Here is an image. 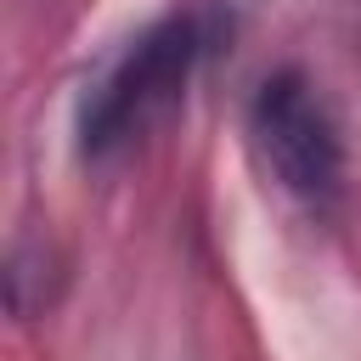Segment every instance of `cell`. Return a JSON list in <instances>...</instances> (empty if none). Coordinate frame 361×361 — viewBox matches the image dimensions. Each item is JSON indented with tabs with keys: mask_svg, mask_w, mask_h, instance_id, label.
Listing matches in <instances>:
<instances>
[{
	"mask_svg": "<svg viewBox=\"0 0 361 361\" xmlns=\"http://www.w3.org/2000/svg\"><path fill=\"white\" fill-rule=\"evenodd\" d=\"M248 130H254V147H259L271 180L288 197H299L305 209H327L344 192L338 124H333L327 102L316 96V85L299 68H282L254 90Z\"/></svg>",
	"mask_w": 361,
	"mask_h": 361,
	"instance_id": "1",
	"label": "cell"
},
{
	"mask_svg": "<svg viewBox=\"0 0 361 361\" xmlns=\"http://www.w3.org/2000/svg\"><path fill=\"white\" fill-rule=\"evenodd\" d=\"M192 51H197V28L186 17H169V23L147 28L107 68V79L90 90V102H85V147L107 152V147H124L130 135H141L147 118H158L180 96Z\"/></svg>",
	"mask_w": 361,
	"mask_h": 361,
	"instance_id": "2",
	"label": "cell"
}]
</instances>
